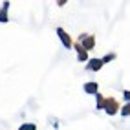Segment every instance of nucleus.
I'll use <instances>...</instances> for the list:
<instances>
[{
    "mask_svg": "<svg viewBox=\"0 0 130 130\" xmlns=\"http://www.w3.org/2000/svg\"><path fill=\"white\" fill-rule=\"evenodd\" d=\"M79 42H81V46L86 51H90L95 46V37L93 35H86V33H81V35H79Z\"/></svg>",
    "mask_w": 130,
    "mask_h": 130,
    "instance_id": "7ed1b4c3",
    "label": "nucleus"
},
{
    "mask_svg": "<svg viewBox=\"0 0 130 130\" xmlns=\"http://www.w3.org/2000/svg\"><path fill=\"white\" fill-rule=\"evenodd\" d=\"M83 90L86 92V93H90V95H95L99 92V84L95 83V81H90V83H84V86H83Z\"/></svg>",
    "mask_w": 130,
    "mask_h": 130,
    "instance_id": "423d86ee",
    "label": "nucleus"
},
{
    "mask_svg": "<svg viewBox=\"0 0 130 130\" xmlns=\"http://www.w3.org/2000/svg\"><path fill=\"white\" fill-rule=\"evenodd\" d=\"M119 112H121V116H125V117L130 116V103H125V106H121Z\"/></svg>",
    "mask_w": 130,
    "mask_h": 130,
    "instance_id": "9d476101",
    "label": "nucleus"
},
{
    "mask_svg": "<svg viewBox=\"0 0 130 130\" xmlns=\"http://www.w3.org/2000/svg\"><path fill=\"white\" fill-rule=\"evenodd\" d=\"M2 9H9V2H2Z\"/></svg>",
    "mask_w": 130,
    "mask_h": 130,
    "instance_id": "ddd939ff",
    "label": "nucleus"
},
{
    "mask_svg": "<svg viewBox=\"0 0 130 130\" xmlns=\"http://www.w3.org/2000/svg\"><path fill=\"white\" fill-rule=\"evenodd\" d=\"M114 59H116V53H106L101 60H103V64H106V62H110V60H114Z\"/></svg>",
    "mask_w": 130,
    "mask_h": 130,
    "instance_id": "9b49d317",
    "label": "nucleus"
},
{
    "mask_svg": "<svg viewBox=\"0 0 130 130\" xmlns=\"http://www.w3.org/2000/svg\"><path fill=\"white\" fill-rule=\"evenodd\" d=\"M103 110H105L108 116H116L117 112L121 110L119 101H117L116 97H105V105H103Z\"/></svg>",
    "mask_w": 130,
    "mask_h": 130,
    "instance_id": "f257e3e1",
    "label": "nucleus"
},
{
    "mask_svg": "<svg viewBox=\"0 0 130 130\" xmlns=\"http://www.w3.org/2000/svg\"><path fill=\"white\" fill-rule=\"evenodd\" d=\"M123 97H125L126 103H130V90H125V92H123Z\"/></svg>",
    "mask_w": 130,
    "mask_h": 130,
    "instance_id": "f8f14e48",
    "label": "nucleus"
},
{
    "mask_svg": "<svg viewBox=\"0 0 130 130\" xmlns=\"http://www.w3.org/2000/svg\"><path fill=\"white\" fill-rule=\"evenodd\" d=\"M19 130H37V125L35 123H22L19 126Z\"/></svg>",
    "mask_w": 130,
    "mask_h": 130,
    "instance_id": "6e6552de",
    "label": "nucleus"
},
{
    "mask_svg": "<svg viewBox=\"0 0 130 130\" xmlns=\"http://www.w3.org/2000/svg\"><path fill=\"white\" fill-rule=\"evenodd\" d=\"M73 48H75V51H77V59L81 60V62H88V51H86L83 46H81V42H77V44H73Z\"/></svg>",
    "mask_w": 130,
    "mask_h": 130,
    "instance_id": "20e7f679",
    "label": "nucleus"
},
{
    "mask_svg": "<svg viewBox=\"0 0 130 130\" xmlns=\"http://www.w3.org/2000/svg\"><path fill=\"white\" fill-rule=\"evenodd\" d=\"M0 22H2V24L9 22V17H7V9H0Z\"/></svg>",
    "mask_w": 130,
    "mask_h": 130,
    "instance_id": "1a4fd4ad",
    "label": "nucleus"
},
{
    "mask_svg": "<svg viewBox=\"0 0 130 130\" xmlns=\"http://www.w3.org/2000/svg\"><path fill=\"white\" fill-rule=\"evenodd\" d=\"M95 99H97V105H95V108L97 110H103V105H105V97H103V93H95Z\"/></svg>",
    "mask_w": 130,
    "mask_h": 130,
    "instance_id": "0eeeda50",
    "label": "nucleus"
},
{
    "mask_svg": "<svg viewBox=\"0 0 130 130\" xmlns=\"http://www.w3.org/2000/svg\"><path fill=\"white\" fill-rule=\"evenodd\" d=\"M105 66L101 59H88V64H86V70L88 72H99L101 68Z\"/></svg>",
    "mask_w": 130,
    "mask_h": 130,
    "instance_id": "39448f33",
    "label": "nucleus"
},
{
    "mask_svg": "<svg viewBox=\"0 0 130 130\" xmlns=\"http://www.w3.org/2000/svg\"><path fill=\"white\" fill-rule=\"evenodd\" d=\"M57 35H59L60 42H62V46H64L66 50H72V48H73V40H72V37L66 33L64 28H57Z\"/></svg>",
    "mask_w": 130,
    "mask_h": 130,
    "instance_id": "f03ea898",
    "label": "nucleus"
}]
</instances>
